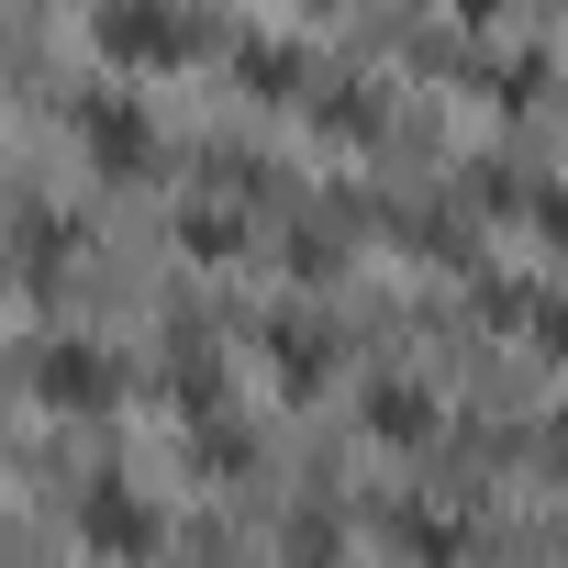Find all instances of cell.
<instances>
[{
  "label": "cell",
  "instance_id": "cell-3",
  "mask_svg": "<svg viewBox=\"0 0 568 568\" xmlns=\"http://www.w3.org/2000/svg\"><path fill=\"white\" fill-rule=\"evenodd\" d=\"M34 390H45V402H68V413H90V402H112V357L68 335V346H45V357H34Z\"/></svg>",
  "mask_w": 568,
  "mask_h": 568
},
{
  "label": "cell",
  "instance_id": "cell-4",
  "mask_svg": "<svg viewBox=\"0 0 568 568\" xmlns=\"http://www.w3.org/2000/svg\"><path fill=\"white\" fill-rule=\"evenodd\" d=\"M79 134H90L101 168H145V145H156V123H145L134 101H79Z\"/></svg>",
  "mask_w": 568,
  "mask_h": 568
},
{
  "label": "cell",
  "instance_id": "cell-7",
  "mask_svg": "<svg viewBox=\"0 0 568 568\" xmlns=\"http://www.w3.org/2000/svg\"><path fill=\"white\" fill-rule=\"evenodd\" d=\"M546 468H557V479H568V402H557V413H546Z\"/></svg>",
  "mask_w": 568,
  "mask_h": 568
},
{
  "label": "cell",
  "instance_id": "cell-1",
  "mask_svg": "<svg viewBox=\"0 0 568 568\" xmlns=\"http://www.w3.org/2000/svg\"><path fill=\"white\" fill-rule=\"evenodd\" d=\"M101 45H112V68H168V57L190 45V23H179V0H112V12H101Z\"/></svg>",
  "mask_w": 568,
  "mask_h": 568
},
{
  "label": "cell",
  "instance_id": "cell-2",
  "mask_svg": "<svg viewBox=\"0 0 568 568\" xmlns=\"http://www.w3.org/2000/svg\"><path fill=\"white\" fill-rule=\"evenodd\" d=\"M79 535H90L101 557H145V546H156V513H145L123 479H101V490L79 501Z\"/></svg>",
  "mask_w": 568,
  "mask_h": 568
},
{
  "label": "cell",
  "instance_id": "cell-6",
  "mask_svg": "<svg viewBox=\"0 0 568 568\" xmlns=\"http://www.w3.org/2000/svg\"><path fill=\"white\" fill-rule=\"evenodd\" d=\"M535 346H546V357H568V291L546 302V324H535Z\"/></svg>",
  "mask_w": 568,
  "mask_h": 568
},
{
  "label": "cell",
  "instance_id": "cell-5",
  "mask_svg": "<svg viewBox=\"0 0 568 568\" xmlns=\"http://www.w3.org/2000/svg\"><path fill=\"white\" fill-rule=\"evenodd\" d=\"M368 435H390V446H402V435H424V390L379 379V390H368Z\"/></svg>",
  "mask_w": 568,
  "mask_h": 568
}]
</instances>
